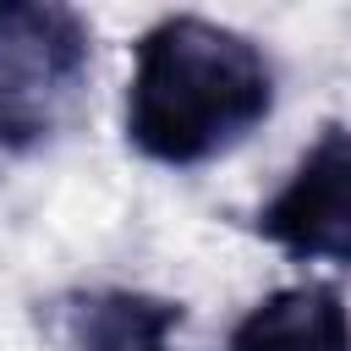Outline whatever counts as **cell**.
Segmentation results:
<instances>
[{
  "label": "cell",
  "instance_id": "obj_3",
  "mask_svg": "<svg viewBox=\"0 0 351 351\" xmlns=\"http://www.w3.org/2000/svg\"><path fill=\"white\" fill-rule=\"evenodd\" d=\"M252 225L296 263H351V126H324Z\"/></svg>",
  "mask_w": 351,
  "mask_h": 351
},
{
  "label": "cell",
  "instance_id": "obj_5",
  "mask_svg": "<svg viewBox=\"0 0 351 351\" xmlns=\"http://www.w3.org/2000/svg\"><path fill=\"white\" fill-rule=\"evenodd\" d=\"M60 318H66L71 351H170L186 307L170 296H154V291L99 285V291L66 296Z\"/></svg>",
  "mask_w": 351,
  "mask_h": 351
},
{
  "label": "cell",
  "instance_id": "obj_2",
  "mask_svg": "<svg viewBox=\"0 0 351 351\" xmlns=\"http://www.w3.org/2000/svg\"><path fill=\"white\" fill-rule=\"evenodd\" d=\"M93 33L71 5L0 0V154L44 148L77 110Z\"/></svg>",
  "mask_w": 351,
  "mask_h": 351
},
{
  "label": "cell",
  "instance_id": "obj_1",
  "mask_svg": "<svg viewBox=\"0 0 351 351\" xmlns=\"http://www.w3.org/2000/svg\"><path fill=\"white\" fill-rule=\"evenodd\" d=\"M274 110V60L208 16H159L132 55L126 143L154 165H208Z\"/></svg>",
  "mask_w": 351,
  "mask_h": 351
},
{
  "label": "cell",
  "instance_id": "obj_4",
  "mask_svg": "<svg viewBox=\"0 0 351 351\" xmlns=\"http://www.w3.org/2000/svg\"><path fill=\"white\" fill-rule=\"evenodd\" d=\"M225 351H351V307L335 285H285L252 302Z\"/></svg>",
  "mask_w": 351,
  "mask_h": 351
}]
</instances>
